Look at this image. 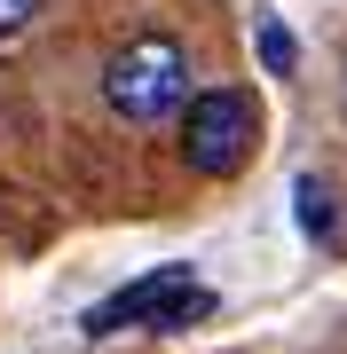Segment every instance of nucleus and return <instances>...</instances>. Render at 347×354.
Instances as JSON below:
<instances>
[{"label": "nucleus", "mask_w": 347, "mask_h": 354, "mask_svg": "<svg viewBox=\"0 0 347 354\" xmlns=\"http://www.w3.org/2000/svg\"><path fill=\"white\" fill-rule=\"evenodd\" d=\"M190 95H197L190 87V55H181L166 32L127 39V48H111V64H103V102H111V118H127V127L181 118Z\"/></svg>", "instance_id": "1"}, {"label": "nucleus", "mask_w": 347, "mask_h": 354, "mask_svg": "<svg viewBox=\"0 0 347 354\" xmlns=\"http://www.w3.org/2000/svg\"><path fill=\"white\" fill-rule=\"evenodd\" d=\"M260 150V102L244 87H197L181 102V165L206 181H229Z\"/></svg>", "instance_id": "2"}, {"label": "nucleus", "mask_w": 347, "mask_h": 354, "mask_svg": "<svg viewBox=\"0 0 347 354\" xmlns=\"http://www.w3.org/2000/svg\"><path fill=\"white\" fill-rule=\"evenodd\" d=\"M190 315H213V291L190 276V268H150V276H134L127 291H111V299L87 307V339H111V330H181Z\"/></svg>", "instance_id": "3"}, {"label": "nucleus", "mask_w": 347, "mask_h": 354, "mask_svg": "<svg viewBox=\"0 0 347 354\" xmlns=\"http://www.w3.org/2000/svg\"><path fill=\"white\" fill-rule=\"evenodd\" d=\"M292 197H300V205H292V213H300V228H308L316 244H332V221H339V213H332V181H316V174H308Z\"/></svg>", "instance_id": "4"}, {"label": "nucleus", "mask_w": 347, "mask_h": 354, "mask_svg": "<svg viewBox=\"0 0 347 354\" xmlns=\"http://www.w3.org/2000/svg\"><path fill=\"white\" fill-rule=\"evenodd\" d=\"M292 32H284V16H260V64H269V71H292Z\"/></svg>", "instance_id": "5"}, {"label": "nucleus", "mask_w": 347, "mask_h": 354, "mask_svg": "<svg viewBox=\"0 0 347 354\" xmlns=\"http://www.w3.org/2000/svg\"><path fill=\"white\" fill-rule=\"evenodd\" d=\"M39 8H48V0H0V39L32 32V24H39Z\"/></svg>", "instance_id": "6"}, {"label": "nucleus", "mask_w": 347, "mask_h": 354, "mask_svg": "<svg viewBox=\"0 0 347 354\" xmlns=\"http://www.w3.org/2000/svg\"><path fill=\"white\" fill-rule=\"evenodd\" d=\"M339 87H347V79H339Z\"/></svg>", "instance_id": "7"}]
</instances>
